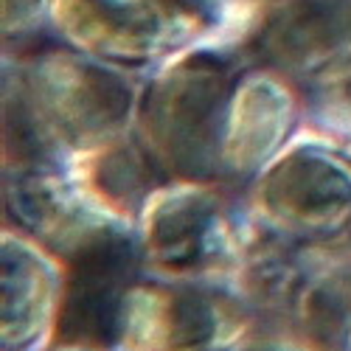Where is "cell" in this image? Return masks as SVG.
I'll list each match as a JSON object with an SVG mask.
<instances>
[{
  "label": "cell",
  "mask_w": 351,
  "mask_h": 351,
  "mask_svg": "<svg viewBox=\"0 0 351 351\" xmlns=\"http://www.w3.org/2000/svg\"><path fill=\"white\" fill-rule=\"evenodd\" d=\"M37 99L28 104L43 124L73 146L101 143L121 130L130 107L127 87L87 65H45L32 82Z\"/></svg>",
  "instance_id": "cell-8"
},
{
  "label": "cell",
  "mask_w": 351,
  "mask_h": 351,
  "mask_svg": "<svg viewBox=\"0 0 351 351\" xmlns=\"http://www.w3.org/2000/svg\"><path fill=\"white\" fill-rule=\"evenodd\" d=\"M141 256L143 247L124 228L65 261L68 276L60 289L53 340L96 348L121 343L124 306Z\"/></svg>",
  "instance_id": "cell-5"
},
{
  "label": "cell",
  "mask_w": 351,
  "mask_h": 351,
  "mask_svg": "<svg viewBox=\"0 0 351 351\" xmlns=\"http://www.w3.org/2000/svg\"><path fill=\"white\" fill-rule=\"evenodd\" d=\"M143 256L174 278L239 267L247 245L225 202L206 189H174L155 197L143 217Z\"/></svg>",
  "instance_id": "cell-3"
},
{
  "label": "cell",
  "mask_w": 351,
  "mask_h": 351,
  "mask_svg": "<svg viewBox=\"0 0 351 351\" xmlns=\"http://www.w3.org/2000/svg\"><path fill=\"white\" fill-rule=\"evenodd\" d=\"M3 304H0V343L3 351H28L60 306V281L51 261L20 237H3Z\"/></svg>",
  "instance_id": "cell-9"
},
{
  "label": "cell",
  "mask_w": 351,
  "mask_h": 351,
  "mask_svg": "<svg viewBox=\"0 0 351 351\" xmlns=\"http://www.w3.org/2000/svg\"><path fill=\"white\" fill-rule=\"evenodd\" d=\"M228 73L219 62H191L169 73L146 101V130L166 163L206 178L222 158L219 121Z\"/></svg>",
  "instance_id": "cell-4"
},
{
  "label": "cell",
  "mask_w": 351,
  "mask_h": 351,
  "mask_svg": "<svg viewBox=\"0 0 351 351\" xmlns=\"http://www.w3.org/2000/svg\"><path fill=\"white\" fill-rule=\"evenodd\" d=\"M258 208L281 239L326 242L351 225V169L317 149L295 152L265 178Z\"/></svg>",
  "instance_id": "cell-6"
},
{
  "label": "cell",
  "mask_w": 351,
  "mask_h": 351,
  "mask_svg": "<svg viewBox=\"0 0 351 351\" xmlns=\"http://www.w3.org/2000/svg\"><path fill=\"white\" fill-rule=\"evenodd\" d=\"M253 304L273 312L298 340L332 351L351 335V256L281 242L247 245L239 267Z\"/></svg>",
  "instance_id": "cell-1"
},
{
  "label": "cell",
  "mask_w": 351,
  "mask_h": 351,
  "mask_svg": "<svg viewBox=\"0 0 351 351\" xmlns=\"http://www.w3.org/2000/svg\"><path fill=\"white\" fill-rule=\"evenodd\" d=\"M155 183V169L138 149H110L104 152L90 174V186L96 199H101L104 206L115 214H124L138 208L141 202H146Z\"/></svg>",
  "instance_id": "cell-11"
},
{
  "label": "cell",
  "mask_w": 351,
  "mask_h": 351,
  "mask_svg": "<svg viewBox=\"0 0 351 351\" xmlns=\"http://www.w3.org/2000/svg\"><path fill=\"white\" fill-rule=\"evenodd\" d=\"M250 329L242 304L183 278L130 289L121 343L130 351H228Z\"/></svg>",
  "instance_id": "cell-2"
},
{
  "label": "cell",
  "mask_w": 351,
  "mask_h": 351,
  "mask_svg": "<svg viewBox=\"0 0 351 351\" xmlns=\"http://www.w3.org/2000/svg\"><path fill=\"white\" fill-rule=\"evenodd\" d=\"M51 351H104L96 346H82V343H56Z\"/></svg>",
  "instance_id": "cell-13"
},
{
  "label": "cell",
  "mask_w": 351,
  "mask_h": 351,
  "mask_svg": "<svg viewBox=\"0 0 351 351\" xmlns=\"http://www.w3.org/2000/svg\"><path fill=\"white\" fill-rule=\"evenodd\" d=\"M6 199L17 225L62 261L127 228L101 199L84 197L51 174H23L9 186Z\"/></svg>",
  "instance_id": "cell-7"
},
{
  "label": "cell",
  "mask_w": 351,
  "mask_h": 351,
  "mask_svg": "<svg viewBox=\"0 0 351 351\" xmlns=\"http://www.w3.org/2000/svg\"><path fill=\"white\" fill-rule=\"evenodd\" d=\"M245 351H320L304 340H295V343H289V340H267V343H256Z\"/></svg>",
  "instance_id": "cell-12"
},
{
  "label": "cell",
  "mask_w": 351,
  "mask_h": 351,
  "mask_svg": "<svg viewBox=\"0 0 351 351\" xmlns=\"http://www.w3.org/2000/svg\"><path fill=\"white\" fill-rule=\"evenodd\" d=\"M348 346H351V335H348Z\"/></svg>",
  "instance_id": "cell-14"
},
{
  "label": "cell",
  "mask_w": 351,
  "mask_h": 351,
  "mask_svg": "<svg viewBox=\"0 0 351 351\" xmlns=\"http://www.w3.org/2000/svg\"><path fill=\"white\" fill-rule=\"evenodd\" d=\"M292 119V101L284 87L276 82L258 79L247 82L233 96L230 115L225 124L222 141V160L233 171L256 169L265 160L276 143L284 138Z\"/></svg>",
  "instance_id": "cell-10"
}]
</instances>
